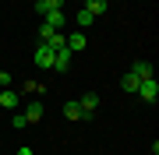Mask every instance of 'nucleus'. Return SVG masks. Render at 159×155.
Returning a JSON list of instances; mask_svg holds the SVG:
<instances>
[{
  "mask_svg": "<svg viewBox=\"0 0 159 155\" xmlns=\"http://www.w3.org/2000/svg\"><path fill=\"white\" fill-rule=\"evenodd\" d=\"M21 92H39V95H43V85H35V81H21Z\"/></svg>",
  "mask_w": 159,
  "mask_h": 155,
  "instance_id": "f3484780",
  "label": "nucleus"
},
{
  "mask_svg": "<svg viewBox=\"0 0 159 155\" xmlns=\"http://www.w3.org/2000/svg\"><path fill=\"white\" fill-rule=\"evenodd\" d=\"M50 35H53V28H50V25H46V21H39V42H46V39H50Z\"/></svg>",
  "mask_w": 159,
  "mask_h": 155,
  "instance_id": "dca6fc26",
  "label": "nucleus"
},
{
  "mask_svg": "<svg viewBox=\"0 0 159 155\" xmlns=\"http://www.w3.org/2000/svg\"><path fill=\"white\" fill-rule=\"evenodd\" d=\"M11 123L18 127V131H25V127H29V120H25V113H18V109H14V116H11Z\"/></svg>",
  "mask_w": 159,
  "mask_h": 155,
  "instance_id": "2eb2a0df",
  "label": "nucleus"
},
{
  "mask_svg": "<svg viewBox=\"0 0 159 155\" xmlns=\"http://www.w3.org/2000/svg\"><path fill=\"white\" fill-rule=\"evenodd\" d=\"M138 85H142V78H138L134 71H127V74L120 78V88H124V92H138Z\"/></svg>",
  "mask_w": 159,
  "mask_h": 155,
  "instance_id": "f8f14e48",
  "label": "nucleus"
},
{
  "mask_svg": "<svg viewBox=\"0 0 159 155\" xmlns=\"http://www.w3.org/2000/svg\"><path fill=\"white\" fill-rule=\"evenodd\" d=\"M131 71H134L142 81H145V78H156V71H152V63H148V60H134V67H131Z\"/></svg>",
  "mask_w": 159,
  "mask_h": 155,
  "instance_id": "ddd939ff",
  "label": "nucleus"
},
{
  "mask_svg": "<svg viewBox=\"0 0 159 155\" xmlns=\"http://www.w3.org/2000/svg\"><path fill=\"white\" fill-rule=\"evenodd\" d=\"M85 11H89L92 18H102V14L110 11V4H106V0H85Z\"/></svg>",
  "mask_w": 159,
  "mask_h": 155,
  "instance_id": "1a4fd4ad",
  "label": "nucleus"
},
{
  "mask_svg": "<svg viewBox=\"0 0 159 155\" xmlns=\"http://www.w3.org/2000/svg\"><path fill=\"white\" fill-rule=\"evenodd\" d=\"M43 21L50 25L53 32H60L64 25H67V14H64V7H60V11H46V14H43Z\"/></svg>",
  "mask_w": 159,
  "mask_h": 155,
  "instance_id": "39448f33",
  "label": "nucleus"
},
{
  "mask_svg": "<svg viewBox=\"0 0 159 155\" xmlns=\"http://www.w3.org/2000/svg\"><path fill=\"white\" fill-rule=\"evenodd\" d=\"M14 155H35V152H32V148H29V144H21V148H18V152H14Z\"/></svg>",
  "mask_w": 159,
  "mask_h": 155,
  "instance_id": "6ab92c4d",
  "label": "nucleus"
},
{
  "mask_svg": "<svg viewBox=\"0 0 159 155\" xmlns=\"http://www.w3.org/2000/svg\"><path fill=\"white\" fill-rule=\"evenodd\" d=\"M74 25H78V32H85V28H92V25H96V18H92L85 7H81V11L74 14Z\"/></svg>",
  "mask_w": 159,
  "mask_h": 155,
  "instance_id": "9b49d317",
  "label": "nucleus"
},
{
  "mask_svg": "<svg viewBox=\"0 0 159 155\" xmlns=\"http://www.w3.org/2000/svg\"><path fill=\"white\" fill-rule=\"evenodd\" d=\"M32 60L39 63L43 71H50V67H53V50L46 46V42H39V46H35V57H32Z\"/></svg>",
  "mask_w": 159,
  "mask_h": 155,
  "instance_id": "7ed1b4c3",
  "label": "nucleus"
},
{
  "mask_svg": "<svg viewBox=\"0 0 159 155\" xmlns=\"http://www.w3.org/2000/svg\"><path fill=\"white\" fill-rule=\"evenodd\" d=\"M64 120H81V106H78V99L64 102Z\"/></svg>",
  "mask_w": 159,
  "mask_h": 155,
  "instance_id": "4468645a",
  "label": "nucleus"
},
{
  "mask_svg": "<svg viewBox=\"0 0 159 155\" xmlns=\"http://www.w3.org/2000/svg\"><path fill=\"white\" fill-rule=\"evenodd\" d=\"M43 113H46V106H43V102H29V106H25V120H29V123H39V120H43Z\"/></svg>",
  "mask_w": 159,
  "mask_h": 155,
  "instance_id": "0eeeda50",
  "label": "nucleus"
},
{
  "mask_svg": "<svg viewBox=\"0 0 159 155\" xmlns=\"http://www.w3.org/2000/svg\"><path fill=\"white\" fill-rule=\"evenodd\" d=\"M67 67H71V50L64 46V50H57V53H53V67H50V71H57V74H64Z\"/></svg>",
  "mask_w": 159,
  "mask_h": 155,
  "instance_id": "423d86ee",
  "label": "nucleus"
},
{
  "mask_svg": "<svg viewBox=\"0 0 159 155\" xmlns=\"http://www.w3.org/2000/svg\"><path fill=\"white\" fill-rule=\"evenodd\" d=\"M0 106H7L14 113V109L21 106V92H14V88H0Z\"/></svg>",
  "mask_w": 159,
  "mask_h": 155,
  "instance_id": "20e7f679",
  "label": "nucleus"
},
{
  "mask_svg": "<svg viewBox=\"0 0 159 155\" xmlns=\"http://www.w3.org/2000/svg\"><path fill=\"white\" fill-rule=\"evenodd\" d=\"M0 88H11V71H0Z\"/></svg>",
  "mask_w": 159,
  "mask_h": 155,
  "instance_id": "a211bd4d",
  "label": "nucleus"
},
{
  "mask_svg": "<svg viewBox=\"0 0 159 155\" xmlns=\"http://www.w3.org/2000/svg\"><path fill=\"white\" fill-rule=\"evenodd\" d=\"M78 106H81V120H92V116H96V106H99V95L96 92H85L78 99Z\"/></svg>",
  "mask_w": 159,
  "mask_h": 155,
  "instance_id": "f03ea898",
  "label": "nucleus"
},
{
  "mask_svg": "<svg viewBox=\"0 0 159 155\" xmlns=\"http://www.w3.org/2000/svg\"><path fill=\"white\" fill-rule=\"evenodd\" d=\"M85 46H89L85 32H71V35H67V50H71V53H78V50H85Z\"/></svg>",
  "mask_w": 159,
  "mask_h": 155,
  "instance_id": "6e6552de",
  "label": "nucleus"
},
{
  "mask_svg": "<svg viewBox=\"0 0 159 155\" xmlns=\"http://www.w3.org/2000/svg\"><path fill=\"white\" fill-rule=\"evenodd\" d=\"M60 7H64V0H35V14H46V11H60Z\"/></svg>",
  "mask_w": 159,
  "mask_h": 155,
  "instance_id": "9d476101",
  "label": "nucleus"
},
{
  "mask_svg": "<svg viewBox=\"0 0 159 155\" xmlns=\"http://www.w3.org/2000/svg\"><path fill=\"white\" fill-rule=\"evenodd\" d=\"M138 99H145V102H156V99H159V81L156 78H145L142 81V85H138V92H134Z\"/></svg>",
  "mask_w": 159,
  "mask_h": 155,
  "instance_id": "f257e3e1",
  "label": "nucleus"
}]
</instances>
